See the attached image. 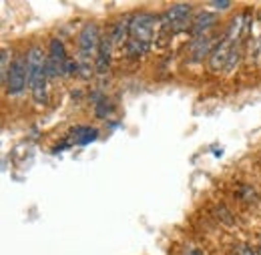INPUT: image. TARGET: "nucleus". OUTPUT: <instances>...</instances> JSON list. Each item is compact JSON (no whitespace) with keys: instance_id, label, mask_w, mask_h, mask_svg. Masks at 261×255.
I'll use <instances>...</instances> for the list:
<instances>
[{"instance_id":"nucleus-18","label":"nucleus","mask_w":261,"mask_h":255,"mask_svg":"<svg viewBox=\"0 0 261 255\" xmlns=\"http://www.w3.org/2000/svg\"><path fill=\"white\" fill-rule=\"evenodd\" d=\"M237 193H239L247 203H255V201H257V193H255L253 187H249V185H241V187L237 189Z\"/></svg>"},{"instance_id":"nucleus-12","label":"nucleus","mask_w":261,"mask_h":255,"mask_svg":"<svg viewBox=\"0 0 261 255\" xmlns=\"http://www.w3.org/2000/svg\"><path fill=\"white\" fill-rule=\"evenodd\" d=\"M89 98H91V100H93V105H95V115H97L98 119H107V117L113 113V105L107 100V96L100 95L98 91L91 93Z\"/></svg>"},{"instance_id":"nucleus-5","label":"nucleus","mask_w":261,"mask_h":255,"mask_svg":"<svg viewBox=\"0 0 261 255\" xmlns=\"http://www.w3.org/2000/svg\"><path fill=\"white\" fill-rule=\"evenodd\" d=\"M159 16L151 14V12H137L133 14L130 20V38L149 44L153 40V32H155V24H157Z\"/></svg>"},{"instance_id":"nucleus-4","label":"nucleus","mask_w":261,"mask_h":255,"mask_svg":"<svg viewBox=\"0 0 261 255\" xmlns=\"http://www.w3.org/2000/svg\"><path fill=\"white\" fill-rule=\"evenodd\" d=\"M29 87V72H27V57H16L12 61L8 79H6V95L8 96H20Z\"/></svg>"},{"instance_id":"nucleus-22","label":"nucleus","mask_w":261,"mask_h":255,"mask_svg":"<svg viewBox=\"0 0 261 255\" xmlns=\"http://www.w3.org/2000/svg\"><path fill=\"white\" fill-rule=\"evenodd\" d=\"M257 245H259V247H261V235H259V243H257Z\"/></svg>"},{"instance_id":"nucleus-6","label":"nucleus","mask_w":261,"mask_h":255,"mask_svg":"<svg viewBox=\"0 0 261 255\" xmlns=\"http://www.w3.org/2000/svg\"><path fill=\"white\" fill-rule=\"evenodd\" d=\"M235 42H231L227 38V34L219 40V44L213 48V53L209 55V61H207V66H209V70L211 72H219V70H223L225 66H227V59H229V53H231V46H233Z\"/></svg>"},{"instance_id":"nucleus-9","label":"nucleus","mask_w":261,"mask_h":255,"mask_svg":"<svg viewBox=\"0 0 261 255\" xmlns=\"http://www.w3.org/2000/svg\"><path fill=\"white\" fill-rule=\"evenodd\" d=\"M113 38H111V34H107V36H102V40H100V44H98V50H97V57H95V68H97V72H107V68L111 66V55H113Z\"/></svg>"},{"instance_id":"nucleus-17","label":"nucleus","mask_w":261,"mask_h":255,"mask_svg":"<svg viewBox=\"0 0 261 255\" xmlns=\"http://www.w3.org/2000/svg\"><path fill=\"white\" fill-rule=\"evenodd\" d=\"M0 66H2V85H6V79H8V72H10V66H12V61H10V50L8 46H2V57H0Z\"/></svg>"},{"instance_id":"nucleus-14","label":"nucleus","mask_w":261,"mask_h":255,"mask_svg":"<svg viewBox=\"0 0 261 255\" xmlns=\"http://www.w3.org/2000/svg\"><path fill=\"white\" fill-rule=\"evenodd\" d=\"M72 135H74L79 145H89V143H93V141L98 139V131L93 127H76L72 131Z\"/></svg>"},{"instance_id":"nucleus-8","label":"nucleus","mask_w":261,"mask_h":255,"mask_svg":"<svg viewBox=\"0 0 261 255\" xmlns=\"http://www.w3.org/2000/svg\"><path fill=\"white\" fill-rule=\"evenodd\" d=\"M217 22V14L215 12H209V10H203V12H197L193 16V24H191V36H205V32L211 31Z\"/></svg>"},{"instance_id":"nucleus-15","label":"nucleus","mask_w":261,"mask_h":255,"mask_svg":"<svg viewBox=\"0 0 261 255\" xmlns=\"http://www.w3.org/2000/svg\"><path fill=\"white\" fill-rule=\"evenodd\" d=\"M125 50H127V55H129V57L139 59V57H143V55L149 50V44H145V42H139V40H133V38H130L129 42L125 44Z\"/></svg>"},{"instance_id":"nucleus-21","label":"nucleus","mask_w":261,"mask_h":255,"mask_svg":"<svg viewBox=\"0 0 261 255\" xmlns=\"http://www.w3.org/2000/svg\"><path fill=\"white\" fill-rule=\"evenodd\" d=\"M183 255H205V253H201L199 249H193V247H187V249H185V253H183Z\"/></svg>"},{"instance_id":"nucleus-3","label":"nucleus","mask_w":261,"mask_h":255,"mask_svg":"<svg viewBox=\"0 0 261 255\" xmlns=\"http://www.w3.org/2000/svg\"><path fill=\"white\" fill-rule=\"evenodd\" d=\"M100 40H102V36H100L98 27L95 22L87 24L83 31L79 32L76 46H79V61L81 63H95V57H97Z\"/></svg>"},{"instance_id":"nucleus-7","label":"nucleus","mask_w":261,"mask_h":255,"mask_svg":"<svg viewBox=\"0 0 261 255\" xmlns=\"http://www.w3.org/2000/svg\"><path fill=\"white\" fill-rule=\"evenodd\" d=\"M213 48H215L213 38H209L207 34H205V36H197V38L191 40V44H189L191 61H193V63H201V61H205V59L213 53Z\"/></svg>"},{"instance_id":"nucleus-20","label":"nucleus","mask_w":261,"mask_h":255,"mask_svg":"<svg viewBox=\"0 0 261 255\" xmlns=\"http://www.w3.org/2000/svg\"><path fill=\"white\" fill-rule=\"evenodd\" d=\"M211 6L217 8V10H227V8H231V2L229 0H217V2H211Z\"/></svg>"},{"instance_id":"nucleus-16","label":"nucleus","mask_w":261,"mask_h":255,"mask_svg":"<svg viewBox=\"0 0 261 255\" xmlns=\"http://www.w3.org/2000/svg\"><path fill=\"white\" fill-rule=\"evenodd\" d=\"M239 61H241V42H235V44L231 46V53H229L225 72H233V68L239 64Z\"/></svg>"},{"instance_id":"nucleus-1","label":"nucleus","mask_w":261,"mask_h":255,"mask_svg":"<svg viewBox=\"0 0 261 255\" xmlns=\"http://www.w3.org/2000/svg\"><path fill=\"white\" fill-rule=\"evenodd\" d=\"M46 53L42 46L33 44L27 53V72H29V89L33 93V100L36 105L44 107L48 103V93H46Z\"/></svg>"},{"instance_id":"nucleus-13","label":"nucleus","mask_w":261,"mask_h":255,"mask_svg":"<svg viewBox=\"0 0 261 255\" xmlns=\"http://www.w3.org/2000/svg\"><path fill=\"white\" fill-rule=\"evenodd\" d=\"M211 213H213V217L219 223L225 225V227H233L235 225V217H233V213L229 211V207L225 203H213L211 205Z\"/></svg>"},{"instance_id":"nucleus-2","label":"nucleus","mask_w":261,"mask_h":255,"mask_svg":"<svg viewBox=\"0 0 261 255\" xmlns=\"http://www.w3.org/2000/svg\"><path fill=\"white\" fill-rule=\"evenodd\" d=\"M163 31H167L169 34H177L183 31H191L193 24V6L185 4V2H177L171 4L163 14L159 16Z\"/></svg>"},{"instance_id":"nucleus-19","label":"nucleus","mask_w":261,"mask_h":255,"mask_svg":"<svg viewBox=\"0 0 261 255\" xmlns=\"http://www.w3.org/2000/svg\"><path fill=\"white\" fill-rule=\"evenodd\" d=\"M235 255H257V249L251 247L249 243H237L235 247Z\"/></svg>"},{"instance_id":"nucleus-10","label":"nucleus","mask_w":261,"mask_h":255,"mask_svg":"<svg viewBox=\"0 0 261 255\" xmlns=\"http://www.w3.org/2000/svg\"><path fill=\"white\" fill-rule=\"evenodd\" d=\"M130 20H133V16H125V18H121L119 22L113 24V29H111V38H113V44H115V46H123V44L129 42L127 36L130 34Z\"/></svg>"},{"instance_id":"nucleus-11","label":"nucleus","mask_w":261,"mask_h":255,"mask_svg":"<svg viewBox=\"0 0 261 255\" xmlns=\"http://www.w3.org/2000/svg\"><path fill=\"white\" fill-rule=\"evenodd\" d=\"M48 59L55 64H59L61 70H63L65 63L68 61V55H66V48H65V44H63V40L53 38V40L48 42Z\"/></svg>"}]
</instances>
